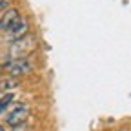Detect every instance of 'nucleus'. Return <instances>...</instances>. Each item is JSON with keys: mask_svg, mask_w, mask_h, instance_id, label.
I'll return each instance as SVG.
<instances>
[{"mask_svg": "<svg viewBox=\"0 0 131 131\" xmlns=\"http://www.w3.org/2000/svg\"><path fill=\"white\" fill-rule=\"evenodd\" d=\"M18 18H20L18 9H15V7L6 9V11L2 13V16H0V31H9Z\"/></svg>", "mask_w": 131, "mask_h": 131, "instance_id": "5", "label": "nucleus"}, {"mask_svg": "<svg viewBox=\"0 0 131 131\" xmlns=\"http://www.w3.org/2000/svg\"><path fill=\"white\" fill-rule=\"evenodd\" d=\"M0 131H6V127H4L2 124H0Z\"/></svg>", "mask_w": 131, "mask_h": 131, "instance_id": "9", "label": "nucleus"}, {"mask_svg": "<svg viewBox=\"0 0 131 131\" xmlns=\"http://www.w3.org/2000/svg\"><path fill=\"white\" fill-rule=\"evenodd\" d=\"M27 117H29V106L27 104H16L11 109V113L6 117V124H9L11 127L20 126L27 120Z\"/></svg>", "mask_w": 131, "mask_h": 131, "instance_id": "3", "label": "nucleus"}, {"mask_svg": "<svg viewBox=\"0 0 131 131\" xmlns=\"http://www.w3.org/2000/svg\"><path fill=\"white\" fill-rule=\"evenodd\" d=\"M31 69H33V62L29 58H13V60L4 64V71L13 78L22 77V75L29 73Z\"/></svg>", "mask_w": 131, "mask_h": 131, "instance_id": "2", "label": "nucleus"}, {"mask_svg": "<svg viewBox=\"0 0 131 131\" xmlns=\"http://www.w3.org/2000/svg\"><path fill=\"white\" fill-rule=\"evenodd\" d=\"M13 131H26V124H20V126H15Z\"/></svg>", "mask_w": 131, "mask_h": 131, "instance_id": "8", "label": "nucleus"}, {"mask_svg": "<svg viewBox=\"0 0 131 131\" xmlns=\"http://www.w3.org/2000/svg\"><path fill=\"white\" fill-rule=\"evenodd\" d=\"M37 49V37L33 33H27L22 38L11 42L9 46V58H27Z\"/></svg>", "mask_w": 131, "mask_h": 131, "instance_id": "1", "label": "nucleus"}, {"mask_svg": "<svg viewBox=\"0 0 131 131\" xmlns=\"http://www.w3.org/2000/svg\"><path fill=\"white\" fill-rule=\"evenodd\" d=\"M13 100H15V93H11V91H7L0 96V115L4 111H7V107L13 104Z\"/></svg>", "mask_w": 131, "mask_h": 131, "instance_id": "6", "label": "nucleus"}, {"mask_svg": "<svg viewBox=\"0 0 131 131\" xmlns=\"http://www.w3.org/2000/svg\"><path fill=\"white\" fill-rule=\"evenodd\" d=\"M27 29H29V24H27V20L20 16V18L15 22V26H13L9 31H6V33H7V40L15 42V40L22 38L24 35H27Z\"/></svg>", "mask_w": 131, "mask_h": 131, "instance_id": "4", "label": "nucleus"}, {"mask_svg": "<svg viewBox=\"0 0 131 131\" xmlns=\"http://www.w3.org/2000/svg\"><path fill=\"white\" fill-rule=\"evenodd\" d=\"M9 6H11V0H0V13L9 9Z\"/></svg>", "mask_w": 131, "mask_h": 131, "instance_id": "7", "label": "nucleus"}]
</instances>
